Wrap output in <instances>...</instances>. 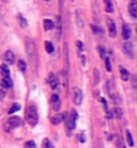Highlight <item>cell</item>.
<instances>
[{"label": "cell", "mask_w": 137, "mask_h": 148, "mask_svg": "<svg viewBox=\"0 0 137 148\" xmlns=\"http://www.w3.org/2000/svg\"><path fill=\"white\" fill-rule=\"evenodd\" d=\"M26 120H27V123L31 127H34V125L38 124V112H36L35 109V106H28L27 110H26Z\"/></svg>", "instance_id": "obj_1"}, {"label": "cell", "mask_w": 137, "mask_h": 148, "mask_svg": "<svg viewBox=\"0 0 137 148\" xmlns=\"http://www.w3.org/2000/svg\"><path fill=\"white\" fill-rule=\"evenodd\" d=\"M24 43H26V51H27L28 57L35 61L36 47H35V43H34V40H32V39H30V38H26V39H24Z\"/></svg>", "instance_id": "obj_2"}, {"label": "cell", "mask_w": 137, "mask_h": 148, "mask_svg": "<svg viewBox=\"0 0 137 148\" xmlns=\"http://www.w3.org/2000/svg\"><path fill=\"white\" fill-rule=\"evenodd\" d=\"M12 86V82L10 79V77H5L3 78L1 81H0V100H3L5 97V94H7L8 89Z\"/></svg>", "instance_id": "obj_3"}, {"label": "cell", "mask_w": 137, "mask_h": 148, "mask_svg": "<svg viewBox=\"0 0 137 148\" xmlns=\"http://www.w3.org/2000/svg\"><path fill=\"white\" fill-rule=\"evenodd\" d=\"M22 119L20 117H18V116H14V117H11V119H8V121L4 124V129L7 131V132H10L12 128H16V127H20L22 125Z\"/></svg>", "instance_id": "obj_4"}, {"label": "cell", "mask_w": 137, "mask_h": 148, "mask_svg": "<svg viewBox=\"0 0 137 148\" xmlns=\"http://www.w3.org/2000/svg\"><path fill=\"white\" fill-rule=\"evenodd\" d=\"M75 117H77V113H74V114H71V116H67L65 117V124H66V133L67 136H71V131L74 129L75 127Z\"/></svg>", "instance_id": "obj_5"}, {"label": "cell", "mask_w": 137, "mask_h": 148, "mask_svg": "<svg viewBox=\"0 0 137 148\" xmlns=\"http://www.w3.org/2000/svg\"><path fill=\"white\" fill-rule=\"evenodd\" d=\"M82 98H83V94L81 92L79 88H74L73 89V102L75 105H81L82 104Z\"/></svg>", "instance_id": "obj_6"}, {"label": "cell", "mask_w": 137, "mask_h": 148, "mask_svg": "<svg viewBox=\"0 0 137 148\" xmlns=\"http://www.w3.org/2000/svg\"><path fill=\"white\" fill-rule=\"evenodd\" d=\"M122 50L129 58H134V50H133V43H130L126 40L124 45H122Z\"/></svg>", "instance_id": "obj_7"}, {"label": "cell", "mask_w": 137, "mask_h": 148, "mask_svg": "<svg viewBox=\"0 0 137 148\" xmlns=\"http://www.w3.org/2000/svg\"><path fill=\"white\" fill-rule=\"evenodd\" d=\"M3 61L5 65H12V63L15 62V55H14V53L12 51H5L3 54Z\"/></svg>", "instance_id": "obj_8"}, {"label": "cell", "mask_w": 137, "mask_h": 148, "mask_svg": "<svg viewBox=\"0 0 137 148\" xmlns=\"http://www.w3.org/2000/svg\"><path fill=\"white\" fill-rule=\"evenodd\" d=\"M51 106L54 110H59L61 109V98L58 94H52L51 96Z\"/></svg>", "instance_id": "obj_9"}, {"label": "cell", "mask_w": 137, "mask_h": 148, "mask_svg": "<svg viewBox=\"0 0 137 148\" xmlns=\"http://www.w3.org/2000/svg\"><path fill=\"white\" fill-rule=\"evenodd\" d=\"M106 22H108V30H109V35L112 36V38H114V36H116V34H117L116 23H114V22H113L112 19H108Z\"/></svg>", "instance_id": "obj_10"}, {"label": "cell", "mask_w": 137, "mask_h": 148, "mask_svg": "<svg viewBox=\"0 0 137 148\" xmlns=\"http://www.w3.org/2000/svg\"><path fill=\"white\" fill-rule=\"evenodd\" d=\"M129 12L132 18H137V0H132L129 3Z\"/></svg>", "instance_id": "obj_11"}, {"label": "cell", "mask_w": 137, "mask_h": 148, "mask_svg": "<svg viewBox=\"0 0 137 148\" xmlns=\"http://www.w3.org/2000/svg\"><path fill=\"white\" fill-rule=\"evenodd\" d=\"M48 84H50L51 89H54V90L58 89V79L55 77V74H50L48 75Z\"/></svg>", "instance_id": "obj_12"}, {"label": "cell", "mask_w": 137, "mask_h": 148, "mask_svg": "<svg viewBox=\"0 0 137 148\" xmlns=\"http://www.w3.org/2000/svg\"><path fill=\"white\" fill-rule=\"evenodd\" d=\"M65 117H66V114H65V113H62V114H61V113H59V114H55L54 117H51V123H52V124H61V123H62V120H65Z\"/></svg>", "instance_id": "obj_13"}, {"label": "cell", "mask_w": 137, "mask_h": 148, "mask_svg": "<svg viewBox=\"0 0 137 148\" xmlns=\"http://www.w3.org/2000/svg\"><path fill=\"white\" fill-rule=\"evenodd\" d=\"M122 38L125 39V40H128V39L130 38V27L128 24H124V26H122Z\"/></svg>", "instance_id": "obj_14"}, {"label": "cell", "mask_w": 137, "mask_h": 148, "mask_svg": "<svg viewBox=\"0 0 137 148\" xmlns=\"http://www.w3.org/2000/svg\"><path fill=\"white\" fill-rule=\"evenodd\" d=\"M0 73H1V77L3 78L10 77V69H8L7 65H1L0 66Z\"/></svg>", "instance_id": "obj_15"}, {"label": "cell", "mask_w": 137, "mask_h": 148, "mask_svg": "<svg viewBox=\"0 0 137 148\" xmlns=\"http://www.w3.org/2000/svg\"><path fill=\"white\" fill-rule=\"evenodd\" d=\"M43 26H44V30H46V31H50L51 28H54V22L50 19H44Z\"/></svg>", "instance_id": "obj_16"}, {"label": "cell", "mask_w": 137, "mask_h": 148, "mask_svg": "<svg viewBox=\"0 0 137 148\" xmlns=\"http://www.w3.org/2000/svg\"><path fill=\"white\" fill-rule=\"evenodd\" d=\"M104 4H105L106 12H113V3H112V0H104Z\"/></svg>", "instance_id": "obj_17"}, {"label": "cell", "mask_w": 137, "mask_h": 148, "mask_svg": "<svg viewBox=\"0 0 137 148\" xmlns=\"http://www.w3.org/2000/svg\"><path fill=\"white\" fill-rule=\"evenodd\" d=\"M120 74H121V78L124 81H128V79H129V71L126 70V69L121 67V69H120Z\"/></svg>", "instance_id": "obj_18"}, {"label": "cell", "mask_w": 137, "mask_h": 148, "mask_svg": "<svg viewBox=\"0 0 137 148\" xmlns=\"http://www.w3.org/2000/svg\"><path fill=\"white\" fill-rule=\"evenodd\" d=\"M125 136H126V141H128V145H130V147H133L134 143H133V137H132V135H130V131H128V129H126Z\"/></svg>", "instance_id": "obj_19"}, {"label": "cell", "mask_w": 137, "mask_h": 148, "mask_svg": "<svg viewBox=\"0 0 137 148\" xmlns=\"http://www.w3.org/2000/svg\"><path fill=\"white\" fill-rule=\"evenodd\" d=\"M44 47H46V51L48 54H51L52 51H54V46H52V43L51 42H46L44 43Z\"/></svg>", "instance_id": "obj_20"}, {"label": "cell", "mask_w": 137, "mask_h": 148, "mask_svg": "<svg viewBox=\"0 0 137 148\" xmlns=\"http://www.w3.org/2000/svg\"><path fill=\"white\" fill-rule=\"evenodd\" d=\"M18 69H19L20 71H26V62L22 61V59H19V62H18Z\"/></svg>", "instance_id": "obj_21"}, {"label": "cell", "mask_w": 137, "mask_h": 148, "mask_svg": "<svg viewBox=\"0 0 137 148\" xmlns=\"http://www.w3.org/2000/svg\"><path fill=\"white\" fill-rule=\"evenodd\" d=\"M18 19H19V22H20V26L22 27H27V20L24 19L22 15H18Z\"/></svg>", "instance_id": "obj_22"}, {"label": "cell", "mask_w": 137, "mask_h": 148, "mask_svg": "<svg viewBox=\"0 0 137 148\" xmlns=\"http://www.w3.org/2000/svg\"><path fill=\"white\" fill-rule=\"evenodd\" d=\"M20 109V105L19 104H14V105L11 106V109H8V113H15L16 110Z\"/></svg>", "instance_id": "obj_23"}, {"label": "cell", "mask_w": 137, "mask_h": 148, "mask_svg": "<svg viewBox=\"0 0 137 148\" xmlns=\"http://www.w3.org/2000/svg\"><path fill=\"white\" fill-rule=\"evenodd\" d=\"M24 148H36V144H35V141H32V140L27 141V143H26V144H24Z\"/></svg>", "instance_id": "obj_24"}, {"label": "cell", "mask_w": 137, "mask_h": 148, "mask_svg": "<svg viewBox=\"0 0 137 148\" xmlns=\"http://www.w3.org/2000/svg\"><path fill=\"white\" fill-rule=\"evenodd\" d=\"M98 53H100V55H101V58L104 59V58H106V54H105V49L104 47H101V46H98Z\"/></svg>", "instance_id": "obj_25"}, {"label": "cell", "mask_w": 137, "mask_h": 148, "mask_svg": "<svg viewBox=\"0 0 137 148\" xmlns=\"http://www.w3.org/2000/svg\"><path fill=\"white\" fill-rule=\"evenodd\" d=\"M113 113H114V116H116V117H121V116H122L121 109H120V108H114V109H113Z\"/></svg>", "instance_id": "obj_26"}, {"label": "cell", "mask_w": 137, "mask_h": 148, "mask_svg": "<svg viewBox=\"0 0 137 148\" xmlns=\"http://www.w3.org/2000/svg\"><path fill=\"white\" fill-rule=\"evenodd\" d=\"M91 30H93L94 32H97V34H102V28L97 27V26H91Z\"/></svg>", "instance_id": "obj_27"}, {"label": "cell", "mask_w": 137, "mask_h": 148, "mask_svg": "<svg viewBox=\"0 0 137 148\" xmlns=\"http://www.w3.org/2000/svg\"><path fill=\"white\" fill-rule=\"evenodd\" d=\"M48 147H50V140H48V139H44L42 148H48Z\"/></svg>", "instance_id": "obj_28"}, {"label": "cell", "mask_w": 137, "mask_h": 148, "mask_svg": "<svg viewBox=\"0 0 137 148\" xmlns=\"http://www.w3.org/2000/svg\"><path fill=\"white\" fill-rule=\"evenodd\" d=\"M104 59H105V63H106V70H108V71H110V70H112V67H110L109 59H108V58H104Z\"/></svg>", "instance_id": "obj_29"}, {"label": "cell", "mask_w": 137, "mask_h": 148, "mask_svg": "<svg viewBox=\"0 0 137 148\" xmlns=\"http://www.w3.org/2000/svg\"><path fill=\"white\" fill-rule=\"evenodd\" d=\"M94 77H95V79H94V84H97L98 82V71L94 70Z\"/></svg>", "instance_id": "obj_30"}, {"label": "cell", "mask_w": 137, "mask_h": 148, "mask_svg": "<svg viewBox=\"0 0 137 148\" xmlns=\"http://www.w3.org/2000/svg\"><path fill=\"white\" fill-rule=\"evenodd\" d=\"M82 46H83L82 42H79L78 40V42H77V47H78V50H82Z\"/></svg>", "instance_id": "obj_31"}, {"label": "cell", "mask_w": 137, "mask_h": 148, "mask_svg": "<svg viewBox=\"0 0 137 148\" xmlns=\"http://www.w3.org/2000/svg\"><path fill=\"white\" fill-rule=\"evenodd\" d=\"M0 1H8V0H0Z\"/></svg>", "instance_id": "obj_32"}, {"label": "cell", "mask_w": 137, "mask_h": 148, "mask_svg": "<svg viewBox=\"0 0 137 148\" xmlns=\"http://www.w3.org/2000/svg\"><path fill=\"white\" fill-rule=\"evenodd\" d=\"M48 148H54V147H52V145H50V147H48Z\"/></svg>", "instance_id": "obj_33"}, {"label": "cell", "mask_w": 137, "mask_h": 148, "mask_svg": "<svg viewBox=\"0 0 137 148\" xmlns=\"http://www.w3.org/2000/svg\"><path fill=\"white\" fill-rule=\"evenodd\" d=\"M46 1H48V0H46Z\"/></svg>", "instance_id": "obj_34"}]
</instances>
